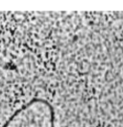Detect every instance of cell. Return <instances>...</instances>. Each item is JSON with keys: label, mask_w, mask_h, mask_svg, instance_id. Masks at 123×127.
Instances as JSON below:
<instances>
[{"label": "cell", "mask_w": 123, "mask_h": 127, "mask_svg": "<svg viewBox=\"0 0 123 127\" xmlns=\"http://www.w3.org/2000/svg\"><path fill=\"white\" fill-rule=\"evenodd\" d=\"M2 127H55L53 106L44 98L35 97L17 109Z\"/></svg>", "instance_id": "6da1fadb"}]
</instances>
